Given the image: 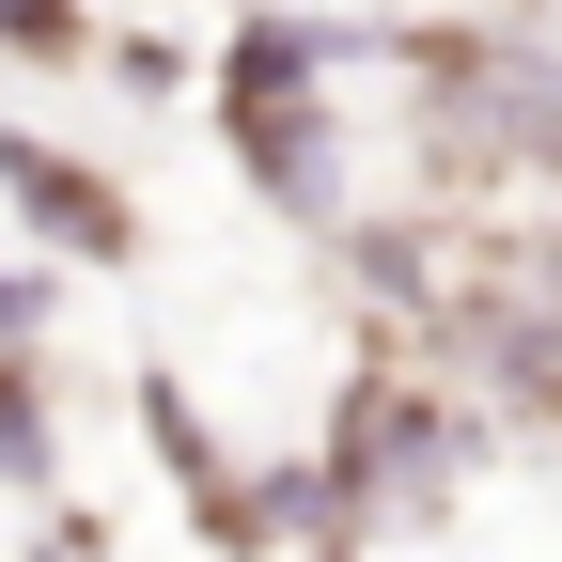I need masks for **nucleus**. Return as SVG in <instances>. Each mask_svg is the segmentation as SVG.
Instances as JSON below:
<instances>
[{
  "instance_id": "nucleus-1",
  "label": "nucleus",
  "mask_w": 562,
  "mask_h": 562,
  "mask_svg": "<svg viewBox=\"0 0 562 562\" xmlns=\"http://www.w3.org/2000/svg\"><path fill=\"white\" fill-rule=\"evenodd\" d=\"M328 469H344V501H360V531H391V516H422L469 469V422H453V391H422V375H360L344 422H328Z\"/></svg>"
},
{
  "instance_id": "nucleus-2",
  "label": "nucleus",
  "mask_w": 562,
  "mask_h": 562,
  "mask_svg": "<svg viewBox=\"0 0 562 562\" xmlns=\"http://www.w3.org/2000/svg\"><path fill=\"white\" fill-rule=\"evenodd\" d=\"M0 203H16V235L32 250H63V266H125L140 250V220H125V188L94 172V157H63V140H0Z\"/></svg>"
},
{
  "instance_id": "nucleus-3",
  "label": "nucleus",
  "mask_w": 562,
  "mask_h": 562,
  "mask_svg": "<svg viewBox=\"0 0 562 562\" xmlns=\"http://www.w3.org/2000/svg\"><path fill=\"white\" fill-rule=\"evenodd\" d=\"M220 125H235V172L281 203V220H344V125H328V79H297V94H220Z\"/></svg>"
},
{
  "instance_id": "nucleus-4",
  "label": "nucleus",
  "mask_w": 562,
  "mask_h": 562,
  "mask_svg": "<svg viewBox=\"0 0 562 562\" xmlns=\"http://www.w3.org/2000/svg\"><path fill=\"white\" fill-rule=\"evenodd\" d=\"M63 469V422H47V375L32 344H0V484H47Z\"/></svg>"
},
{
  "instance_id": "nucleus-5",
  "label": "nucleus",
  "mask_w": 562,
  "mask_h": 562,
  "mask_svg": "<svg viewBox=\"0 0 562 562\" xmlns=\"http://www.w3.org/2000/svg\"><path fill=\"white\" fill-rule=\"evenodd\" d=\"M79 47H94L79 0H0V63H79Z\"/></svg>"
},
{
  "instance_id": "nucleus-6",
  "label": "nucleus",
  "mask_w": 562,
  "mask_h": 562,
  "mask_svg": "<svg viewBox=\"0 0 562 562\" xmlns=\"http://www.w3.org/2000/svg\"><path fill=\"white\" fill-rule=\"evenodd\" d=\"M47 313H63V281L47 266H0V344H47Z\"/></svg>"
},
{
  "instance_id": "nucleus-7",
  "label": "nucleus",
  "mask_w": 562,
  "mask_h": 562,
  "mask_svg": "<svg viewBox=\"0 0 562 562\" xmlns=\"http://www.w3.org/2000/svg\"><path fill=\"white\" fill-rule=\"evenodd\" d=\"M110 63H125V94H188V47H172V32H140V47H110Z\"/></svg>"
}]
</instances>
